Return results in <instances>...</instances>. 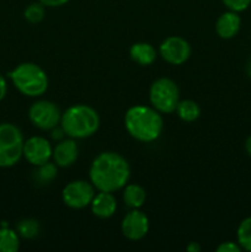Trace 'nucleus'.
<instances>
[{
  "label": "nucleus",
  "instance_id": "obj_1",
  "mask_svg": "<svg viewBox=\"0 0 251 252\" xmlns=\"http://www.w3.org/2000/svg\"><path fill=\"white\" fill-rule=\"evenodd\" d=\"M129 177V164L123 155L116 152L100 153L89 169V179L97 191L115 193L128 184Z\"/></svg>",
  "mask_w": 251,
  "mask_h": 252
},
{
  "label": "nucleus",
  "instance_id": "obj_2",
  "mask_svg": "<svg viewBox=\"0 0 251 252\" xmlns=\"http://www.w3.org/2000/svg\"><path fill=\"white\" fill-rule=\"evenodd\" d=\"M125 127L128 134L142 143L155 142L164 129V120L153 106L134 105L126 111Z\"/></svg>",
  "mask_w": 251,
  "mask_h": 252
},
{
  "label": "nucleus",
  "instance_id": "obj_3",
  "mask_svg": "<svg viewBox=\"0 0 251 252\" xmlns=\"http://www.w3.org/2000/svg\"><path fill=\"white\" fill-rule=\"evenodd\" d=\"M62 128L66 137L73 139H85L95 134L100 128V116L89 105H73L62 113Z\"/></svg>",
  "mask_w": 251,
  "mask_h": 252
},
{
  "label": "nucleus",
  "instance_id": "obj_4",
  "mask_svg": "<svg viewBox=\"0 0 251 252\" xmlns=\"http://www.w3.org/2000/svg\"><path fill=\"white\" fill-rule=\"evenodd\" d=\"M15 89L27 97H39L47 91L49 85L46 71L32 62H25L15 66L7 74Z\"/></svg>",
  "mask_w": 251,
  "mask_h": 252
},
{
  "label": "nucleus",
  "instance_id": "obj_5",
  "mask_svg": "<svg viewBox=\"0 0 251 252\" xmlns=\"http://www.w3.org/2000/svg\"><path fill=\"white\" fill-rule=\"evenodd\" d=\"M24 134L12 123H0V167H12L21 160L24 152Z\"/></svg>",
  "mask_w": 251,
  "mask_h": 252
},
{
  "label": "nucleus",
  "instance_id": "obj_6",
  "mask_svg": "<svg viewBox=\"0 0 251 252\" xmlns=\"http://www.w3.org/2000/svg\"><path fill=\"white\" fill-rule=\"evenodd\" d=\"M180 101V89L174 80L169 78H159L150 85V106L161 115L175 112Z\"/></svg>",
  "mask_w": 251,
  "mask_h": 252
},
{
  "label": "nucleus",
  "instance_id": "obj_7",
  "mask_svg": "<svg viewBox=\"0 0 251 252\" xmlns=\"http://www.w3.org/2000/svg\"><path fill=\"white\" fill-rule=\"evenodd\" d=\"M62 112L58 106L49 100H38L29 108V120L41 130H52L59 126Z\"/></svg>",
  "mask_w": 251,
  "mask_h": 252
},
{
  "label": "nucleus",
  "instance_id": "obj_8",
  "mask_svg": "<svg viewBox=\"0 0 251 252\" xmlns=\"http://www.w3.org/2000/svg\"><path fill=\"white\" fill-rule=\"evenodd\" d=\"M96 189L90 181L74 180L64 186L62 199L64 204L71 209H84L91 204Z\"/></svg>",
  "mask_w": 251,
  "mask_h": 252
},
{
  "label": "nucleus",
  "instance_id": "obj_9",
  "mask_svg": "<svg viewBox=\"0 0 251 252\" xmlns=\"http://www.w3.org/2000/svg\"><path fill=\"white\" fill-rule=\"evenodd\" d=\"M191 44L180 36H169L160 43L159 54L166 63L181 65L191 57Z\"/></svg>",
  "mask_w": 251,
  "mask_h": 252
},
{
  "label": "nucleus",
  "instance_id": "obj_10",
  "mask_svg": "<svg viewBox=\"0 0 251 252\" xmlns=\"http://www.w3.org/2000/svg\"><path fill=\"white\" fill-rule=\"evenodd\" d=\"M52 153L53 148L49 140L41 135H34L25 140L22 158H25V160L32 166L37 167L44 162L51 161Z\"/></svg>",
  "mask_w": 251,
  "mask_h": 252
},
{
  "label": "nucleus",
  "instance_id": "obj_11",
  "mask_svg": "<svg viewBox=\"0 0 251 252\" xmlns=\"http://www.w3.org/2000/svg\"><path fill=\"white\" fill-rule=\"evenodd\" d=\"M121 231L128 240H142L149 231V218L139 209H132L123 218L121 223Z\"/></svg>",
  "mask_w": 251,
  "mask_h": 252
},
{
  "label": "nucleus",
  "instance_id": "obj_12",
  "mask_svg": "<svg viewBox=\"0 0 251 252\" xmlns=\"http://www.w3.org/2000/svg\"><path fill=\"white\" fill-rule=\"evenodd\" d=\"M79 157V148L75 139L66 138L57 143L53 148L52 159L58 167H69L76 161Z\"/></svg>",
  "mask_w": 251,
  "mask_h": 252
},
{
  "label": "nucleus",
  "instance_id": "obj_13",
  "mask_svg": "<svg viewBox=\"0 0 251 252\" xmlns=\"http://www.w3.org/2000/svg\"><path fill=\"white\" fill-rule=\"evenodd\" d=\"M91 212L100 219H108L117 211V199L112 192L98 191L95 193L90 204Z\"/></svg>",
  "mask_w": 251,
  "mask_h": 252
},
{
  "label": "nucleus",
  "instance_id": "obj_14",
  "mask_svg": "<svg viewBox=\"0 0 251 252\" xmlns=\"http://www.w3.org/2000/svg\"><path fill=\"white\" fill-rule=\"evenodd\" d=\"M241 26V19L239 12L228 11L223 12L216 21V32L220 38L231 39L239 33Z\"/></svg>",
  "mask_w": 251,
  "mask_h": 252
},
{
  "label": "nucleus",
  "instance_id": "obj_15",
  "mask_svg": "<svg viewBox=\"0 0 251 252\" xmlns=\"http://www.w3.org/2000/svg\"><path fill=\"white\" fill-rule=\"evenodd\" d=\"M129 56L133 62L139 65L147 66L154 63L157 57V51L148 42H137L129 48Z\"/></svg>",
  "mask_w": 251,
  "mask_h": 252
},
{
  "label": "nucleus",
  "instance_id": "obj_16",
  "mask_svg": "<svg viewBox=\"0 0 251 252\" xmlns=\"http://www.w3.org/2000/svg\"><path fill=\"white\" fill-rule=\"evenodd\" d=\"M147 201V192L140 185L128 184L123 187V202L130 209H139Z\"/></svg>",
  "mask_w": 251,
  "mask_h": 252
},
{
  "label": "nucleus",
  "instance_id": "obj_17",
  "mask_svg": "<svg viewBox=\"0 0 251 252\" xmlns=\"http://www.w3.org/2000/svg\"><path fill=\"white\" fill-rule=\"evenodd\" d=\"M179 118L184 122H194L201 116V107L198 103L193 100H180L177 107L175 110Z\"/></svg>",
  "mask_w": 251,
  "mask_h": 252
},
{
  "label": "nucleus",
  "instance_id": "obj_18",
  "mask_svg": "<svg viewBox=\"0 0 251 252\" xmlns=\"http://www.w3.org/2000/svg\"><path fill=\"white\" fill-rule=\"evenodd\" d=\"M20 249V236L7 226L0 228V252H16Z\"/></svg>",
  "mask_w": 251,
  "mask_h": 252
},
{
  "label": "nucleus",
  "instance_id": "obj_19",
  "mask_svg": "<svg viewBox=\"0 0 251 252\" xmlns=\"http://www.w3.org/2000/svg\"><path fill=\"white\" fill-rule=\"evenodd\" d=\"M16 231L20 238L32 240V239L38 236L39 231H41V225H39V221L36 220V219L26 218L22 219L16 224Z\"/></svg>",
  "mask_w": 251,
  "mask_h": 252
},
{
  "label": "nucleus",
  "instance_id": "obj_20",
  "mask_svg": "<svg viewBox=\"0 0 251 252\" xmlns=\"http://www.w3.org/2000/svg\"><path fill=\"white\" fill-rule=\"evenodd\" d=\"M57 175H58V166L51 161H47L37 166V170L34 171L36 181L41 185L51 184L56 179Z\"/></svg>",
  "mask_w": 251,
  "mask_h": 252
},
{
  "label": "nucleus",
  "instance_id": "obj_21",
  "mask_svg": "<svg viewBox=\"0 0 251 252\" xmlns=\"http://www.w3.org/2000/svg\"><path fill=\"white\" fill-rule=\"evenodd\" d=\"M236 239L241 250L251 252V217L240 221L236 230Z\"/></svg>",
  "mask_w": 251,
  "mask_h": 252
},
{
  "label": "nucleus",
  "instance_id": "obj_22",
  "mask_svg": "<svg viewBox=\"0 0 251 252\" xmlns=\"http://www.w3.org/2000/svg\"><path fill=\"white\" fill-rule=\"evenodd\" d=\"M46 6L42 2H32L24 10V17L30 24H38L44 19Z\"/></svg>",
  "mask_w": 251,
  "mask_h": 252
},
{
  "label": "nucleus",
  "instance_id": "obj_23",
  "mask_svg": "<svg viewBox=\"0 0 251 252\" xmlns=\"http://www.w3.org/2000/svg\"><path fill=\"white\" fill-rule=\"evenodd\" d=\"M221 2L225 5L226 9L235 12L245 11L251 5V0H221Z\"/></svg>",
  "mask_w": 251,
  "mask_h": 252
},
{
  "label": "nucleus",
  "instance_id": "obj_24",
  "mask_svg": "<svg viewBox=\"0 0 251 252\" xmlns=\"http://www.w3.org/2000/svg\"><path fill=\"white\" fill-rule=\"evenodd\" d=\"M217 252H240L241 248L238 243L233 241H224L217 246Z\"/></svg>",
  "mask_w": 251,
  "mask_h": 252
},
{
  "label": "nucleus",
  "instance_id": "obj_25",
  "mask_svg": "<svg viewBox=\"0 0 251 252\" xmlns=\"http://www.w3.org/2000/svg\"><path fill=\"white\" fill-rule=\"evenodd\" d=\"M38 1L42 2L46 7H59L65 5L70 0H38Z\"/></svg>",
  "mask_w": 251,
  "mask_h": 252
},
{
  "label": "nucleus",
  "instance_id": "obj_26",
  "mask_svg": "<svg viewBox=\"0 0 251 252\" xmlns=\"http://www.w3.org/2000/svg\"><path fill=\"white\" fill-rule=\"evenodd\" d=\"M52 138H53L54 140H57V142H59V140H62V139H64V135H66L65 134V132H64V129L62 127H58V126H57V127H54L53 129H52Z\"/></svg>",
  "mask_w": 251,
  "mask_h": 252
},
{
  "label": "nucleus",
  "instance_id": "obj_27",
  "mask_svg": "<svg viewBox=\"0 0 251 252\" xmlns=\"http://www.w3.org/2000/svg\"><path fill=\"white\" fill-rule=\"evenodd\" d=\"M7 94V83H6V79L0 74V102L5 98Z\"/></svg>",
  "mask_w": 251,
  "mask_h": 252
},
{
  "label": "nucleus",
  "instance_id": "obj_28",
  "mask_svg": "<svg viewBox=\"0 0 251 252\" xmlns=\"http://www.w3.org/2000/svg\"><path fill=\"white\" fill-rule=\"evenodd\" d=\"M186 250L188 252H199L202 250V248L198 243H196V241H191V243H188V245L186 246Z\"/></svg>",
  "mask_w": 251,
  "mask_h": 252
},
{
  "label": "nucleus",
  "instance_id": "obj_29",
  "mask_svg": "<svg viewBox=\"0 0 251 252\" xmlns=\"http://www.w3.org/2000/svg\"><path fill=\"white\" fill-rule=\"evenodd\" d=\"M245 150L249 157L251 158V135H249L245 140Z\"/></svg>",
  "mask_w": 251,
  "mask_h": 252
},
{
  "label": "nucleus",
  "instance_id": "obj_30",
  "mask_svg": "<svg viewBox=\"0 0 251 252\" xmlns=\"http://www.w3.org/2000/svg\"><path fill=\"white\" fill-rule=\"evenodd\" d=\"M246 74H248L249 78L251 79V56L248 59V63H246Z\"/></svg>",
  "mask_w": 251,
  "mask_h": 252
}]
</instances>
